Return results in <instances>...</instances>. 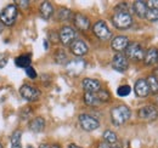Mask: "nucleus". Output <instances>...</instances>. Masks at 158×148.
<instances>
[{
	"instance_id": "1",
	"label": "nucleus",
	"mask_w": 158,
	"mask_h": 148,
	"mask_svg": "<svg viewBox=\"0 0 158 148\" xmlns=\"http://www.w3.org/2000/svg\"><path fill=\"white\" fill-rule=\"evenodd\" d=\"M131 117V111L128 106H118V107H114L112 111H111V118H112V123L114 125H123L125 124Z\"/></svg>"
},
{
	"instance_id": "2",
	"label": "nucleus",
	"mask_w": 158,
	"mask_h": 148,
	"mask_svg": "<svg viewBox=\"0 0 158 148\" xmlns=\"http://www.w3.org/2000/svg\"><path fill=\"white\" fill-rule=\"evenodd\" d=\"M112 22L118 29H128L133 24V17L128 10H116V14L112 17Z\"/></svg>"
},
{
	"instance_id": "3",
	"label": "nucleus",
	"mask_w": 158,
	"mask_h": 148,
	"mask_svg": "<svg viewBox=\"0 0 158 148\" xmlns=\"http://www.w3.org/2000/svg\"><path fill=\"white\" fill-rule=\"evenodd\" d=\"M17 17V6L15 4L7 5L0 12V22L5 26H12Z\"/></svg>"
},
{
	"instance_id": "4",
	"label": "nucleus",
	"mask_w": 158,
	"mask_h": 148,
	"mask_svg": "<svg viewBox=\"0 0 158 148\" xmlns=\"http://www.w3.org/2000/svg\"><path fill=\"white\" fill-rule=\"evenodd\" d=\"M145 50L138 43H131L125 49V57L134 61H142L145 58Z\"/></svg>"
},
{
	"instance_id": "5",
	"label": "nucleus",
	"mask_w": 158,
	"mask_h": 148,
	"mask_svg": "<svg viewBox=\"0 0 158 148\" xmlns=\"http://www.w3.org/2000/svg\"><path fill=\"white\" fill-rule=\"evenodd\" d=\"M79 123L80 126L85 131H94V130L99 129L100 123L99 120L89 114H80L79 115Z\"/></svg>"
},
{
	"instance_id": "6",
	"label": "nucleus",
	"mask_w": 158,
	"mask_h": 148,
	"mask_svg": "<svg viewBox=\"0 0 158 148\" xmlns=\"http://www.w3.org/2000/svg\"><path fill=\"white\" fill-rule=\"evenodd\" d=\"M93 31H94L95 35L101 40H108L112 37V33H111V31H110V28H108V26L106 24L105 21H98L94 24Z\"/></svg>"
},
{
	"instance_id": "7",
	"label": "nucleus",
	"mask_w": 158,
	"mask_h": 148,
	"mask_svg": "<svg viewBox=\"0 0 158 148\" xmlns=\"http://www.w3.org/2000/svg\"><path fill=\"white\" fill-rule=\"evenodd\" d=\"M76 38H77V33H76V31L72 27L66 26V27L61 28V31H60L59 33V39L63 45H66V46L71 45L76 40Z\"/></svg>"
},
{
	"instance_id": "8",
	"label": "nucleus",
	"mask_w": 158,
	"mask_h": 148,
	"mask_svg": "<svg viewBox=\"0 0 158 148\" xmlns=\"http://www.w3.org/2000/svg\"><path fill=\"white\" fill-rule=\"evenodd\" d=\"M21 96L27 101H37L40 96V91L32 85H22L20 88Z\"/></svg>"
},
{
	"instance_id": "9",
	"label": "nucleus",
	"mask_w": 158,
	"mask_h": 148,
	"mask_svg": "<svg viewBox=\"0 0 158 148\" xmlns=\"http://www.w3.org/2000/svg\"><path fill=\"white\" fill-rule=\"evenodd\" d=\"M138 113L139 118L145 121H153L158 117V111L155 106H145V107L140 108Z\"/></svg>"
},
{
	"instance_id": "10",
	"label": "nucleus",
	"mask_w": 158,
	"mask_h": 148,
	"mask_svg": "<svg viewBox=\"0 0 158 148\" xmlns=\"http://www.w3.org/2000/svg\"><path fill=\"white\" fill-rule=\"evenodd\" d=\"M112 67L117 72L123 73V72H125L129 68V61H128V58L124 55L117 54V55H114L113 60H112Z\"/></svg>"
},
{
	"instance_id": "11",
	"label": "nucleus",
	"mask_w": 158,
	"mask_h": 148,
	"mask_svg": "<svg viewBox=\"0 0 158 148\" xmlns=\"http://www.w3.org/2000/svg\"><path fill=\"white\" fill-rule=\"evenodd\" d=\"M81 85L86 92H98L99 90H101V83L96 79L85 78V79H83Z\"/></svg>"
},
{
	"instance_id": "12",
	"label": "nucleus",
	"mask_w": 158,
	"mask_h": 148,
	"mask_svg": "<svg viewBox=\"0 0 158 148\" xmlns=\"http://www.w3.org/2000/svg\"><path fill=\"white\" fill-rule=\"evenodd\" d=\"M88 45H86V43L85 41H83V40H74L72 44H71V51L73 52V55L78 56H84L86 55V52H88Z\"/></svg>"
},
{
	"instance_id": "13",
	"label": "nucleus",
	"mask_w": 158,
	"mask_h": 148,
	"mask_svg": "<svg viewBox=\"0 0 158 148\" xmlns=\"http://www.w3.org/2000/svg\"><path fill=\"white\" fill-rule=\"evenodd\" d=\"M134 90H135V93L138 95L139 97H147L151 93L146 79H139L138 81L135 83Z\"/></svg>"
},
{
	"instance_id": "14",
	"label": "nucleus",
	"mask_w": 158,
	"mask_h": 148,
	"mask_svg": "<svg viewBox=\"0 0 158 148\" xmlns=\"http://www.w3.org/2000/svg\"><path fill=\"white\" fill-rule=\"evenodd\" d=\"M74 24H76V27L78 29L83 31V32H85V31H88L90 28V21H89V18L86 16H84V15H80V14L74 16Z\"/></svg>"
},
{
	"instance_id": "15",
	"label": "nucleus",
	"mask_w": 158,
	"mask_h": 148,
	"mask_svg": "<svg viewBox=\"0 0 158 148\" xmlns=\"http://www.w3.org/2000/svg\"><path fill=\"white\" fill-rule=\"evenodd\" d=\"M145 64L146 66H152V64H156L158 62V49L156 47H151L147 50V52L145 54Z\"/></svg>"
},
{
	"instance_id": "16",
	"label": "nucleus",
	"mask_w": 158,
	"mask_h": 148,
	"mask_svg": "<svg viewBox=\"0 0 158 148\" xmlns=\"http://www.w3.org/2000/svg\"><path fill=\"white\" fill-rule=\"evenodd\" d=\"M129 45V40L127 37H116L112 40V49L116 51H123Z\"/></svg>"
},
{
	"instance_id": "17",
	"label": "nucleus",
	"mask_w": 158,
	"mask_h": 148,
	"mask_svg": "<svg viewBox=\"0 0 158 148\" xmlns=\"http://www.w3.org/2000/svg\"><path fill=\"white\" fill-rule=\"evenodd\" d=\"M134 12L136 14V16L140 17V18H145L146 17V14H147V5H146V1H141V0H138L134 2Z\"/></svg>"
},
{
	"instance_id": "18",
	"label": "nucleus",
	"mask_w": 158,
	"mask_h": 148,
	"mask_svg": "<svg viewBox=\"0 0 158 148\" xmlns=\"http://www.w3.org/2000/svg\"><path fill=\"white\" fill-rule=\"evenodd\" d=\"M40 15L44 19H50L54 15V6L49 1H44L40 5Z\"/></svg>"
},
{
	"instance_id": "19",
	"label": "nucleus",
	"mask_w": 158,
	"mask_h": 148,
	"mask_svg": "<svg viewBox=\"0 0 158 148\" xmlns=\"http://www.w3.org/2000/svg\"><path fill=\"white\" fill-rule=\"evenodd\" d=\"M45 129V120L41 117H37L29 123V130L33 132H41Z\"/></svg>"
},
{
	"instance_id": "20",
	"label": "nucleus",
	"mask_w": 158,
	"mask_h": 148,
	"mask_svg": "<svg viewBox=\"0 0 158 148\" xmlns=\"http://www.w3.org/2000/svg\"><path fill=\"white\" fill-rule=\"evenodd\" d=\"M84 68H85V62L84 61H80V60L73 61V62H71L68 64V71H69V73L73 74V75L79 74Z\"/></svg>"
},
{
	"instance_id": "21",
	"label": "nucleus",
	"mask_w": 158,
	"mask_h": 148,
	"mask_svg": "<svg viewBox=\"0 0 158 148\" xmlns=\"http://www.w3.org/2000/svg\"><path fill=\"white\" fill-rule=\"evenodd\" d=\"M15 63H16V66L17 67H20V68H27V67H29L31 66V63H32V57L29 54H26V55H20L19 57H16L15 58Z\"/></svg>"
},
{
	"instance_id": "22",
	"label": "nucleus",
	"mask_w": 158,
	"mask_h": 148,
	"mask_svg": "<svg viewBox=\"0 0 158 148\" xmlns=\"http://www.w3.org/2000/svg\"><path fill=\"white\" fill-rule=\"evenodd\" d=\"M84 102L88 106H93V107L101 105L96 92H85V95H84Z\"/></svg>"
},
{
	"instance_id": "23",
	"label": "nucleus",
	"mask_w": 158,
	"mask_h": 148,
	"mask_svg": "<svg viewBox=\"0 0 158 148\" xmlns=\"http://www.w3.org/2000/svg\"><path fill=\"white\" fill-rule=\"evenodd\" d=\"M146 80H147V84H148V88H150V92L153 93V95H157L158 93V79H157V76H155V75H150Z\"/></svg>"
},
{
	"instance_id": "24",
	"label": "nucleus",
	"mask_w": 158,
	"mask_h": 148,
	"mask_svg": "<svg viewBox=\"0 0 158 148\" xmlns=\"http://www.w3.org/2000/svg\"><path fill=\"white\" fill-rule=\"evenodd\" d=\"M21 137H22V132L20 130H16L11 136V148H22Z\"/></svg>"
},
{
	"instance_id": "25",
	"label": "nucleus",
	"mask_w": 158,
	"mask_h": 148,
	"mask_svg": "<svg viewBox=\"0 0 158 148\" xmlns=\"http://www.w3.org/2000/svg\"><path fill=\"white\" fill-rule=\"evenodd\" d=\"M103 140H105V142H107L110 145H116V142H117V135L112 130H106L103 132Z\"/></svg>"
},
{
	"instance_id": "26",
	"label": "nucleus",
	"mask_w": 158,
	"mask_h": 148,
	"mask_svg": "<svg viewBox=\"0 0 158 148\" xmlns=\"http://www.w3.org/2000/svg\"><path fill=\"white\" fill-rule=\"evenodd\" d=\"M73 14L71 10L68 9H60L59 14H57V19L59 21H68V19L72 18Z\"/></svg>"
},
{
	"instance_id": "27",
	"label": "nucleus",
	"mask_w": 158,
	"mask_h": 148,
	"mask_svg": "<svg viewBox=\"0 0 158 148\" xmlns=\"http://www.w3.org/2000/svg\"><path fill=\"white\" fill-rule=\"evenodd\" d=\"M55 61L59 64H66V62H67V55H66V52L63 50H61V49L57 50L56 54H55Z\"/></svg>"
},
{
	"instance_id": "28",
	"label": "nucleus",
	"mask_w": 158,
	"mask_h": 148,
	"mask_svg": "<svg viewBox=\"0 0 158 148\" xmlns=\"http://www.w3.org/2000/svg\"><path fill=\"white\" fill-rule=\"evenodd\" d=\"M145 18H147L148 21H151V22L158 21V9H148Z\"/></svg>"
},
{
	"instance_id": "29",
	"label": "nucleus",
	"mask_w": 158,
	"mask_h": 148,
	"mask_svg": "<svg viewBox=\"0 0 158 148\" xmlns=\"http://www.w3.org/2000/svg\"><path fill=\"white\" fill-rule=\"evenodd\" d=\"M96 95H98V97H99L101 103L110 101V97H111V96H110V92H108L107 90H99V91L96 92Z\"/></svg>"
},
{
	"instance_id": "30",
	"label": "nucleus",
	"mask_w": 158,
	"mask_h": 148,
	"mask_svg": "<svg viewBox=\"0 0 158 148\" xmlns=\"http://www.w3.org/2000/svg\"><path fill=\"white\" fill-rule=\"evenodd\" d=\"M130 91H131V89H130L129 85H122V86L118 88L117 93H118V96H120V97H125V96H128L130 93Z\"/></svg>"
},
{
	"instance_id": "31",
	"label": "nucleus",
	"mask_w": 158,
	"mask_h": 148,
	"mask_svg": "<svg viewBox=\"0 0 158 148\" xmlns=\"http://www.w3.org/2000/svg\"><path fill=\"white\" fill-rule=\"evenodd\" d=\"M26 74H27V76L31 78V79H35V78H37V72H35V69H34L32 66H29V67L26 68Z\"/></svg>"
},
{
	"instance_id": "32",
	"label": "nucleus",
	"mask_w": 158,
	"mask_h": 148,
	"mask_svg": "<svg viewBox=\"0 0 158 148\" xmlns=\"http://www.w3.org/2000/svg\"><path fill=\"white\" fill-rule=\"evenodd\" d=\"M146 5L148 9H158V0H150L146 1Z\"/></svg>"
},
{
	"instance_id": "33",
	"label": "nucleus",
	"mask_w": 158,
	"mask_h": 148,
	"mask_svg": "<svg viewBox=\"0 0 158 148\" xmlns=\"http://www.w3.org/2000/svg\"><path fill=\"white\" fill-rule=\"evenodd\" d=\"M7 64V56L0 54V68H4Z\"/></svg>"
},
{
	"instance_id": "34",
	"label": "nucleus",
	"mask_w": 158,
	"mask_h": 148,
	"mask_svg": "<svg viewBox=\"0 0 158 148\" xmlns=\"http://www.w3.org/2000/svg\"><path fill=\"white\" fill-rule=\"evenodd\" d=\"M111 146L112 145H110V143H107V142H100L99 146H98V148H111Z\"/></svg>"
},
{
	"instance_id": "35",
	"label": "nucleus",
	"mask_w": 158,
	"mask_h": 148,
	"mask_svg": "<svg viewBox=\"0 0 158 148\" xmlns=\"http://www.w3.org/2000/svg\"><path fill=\"white\" fill-rule=\"evenodd\" d=\"M17 4L21 5L22 7H27V6L29 5V1H27V0H26V1H22V0H20V1H17Z\"/></svg>"
},
{
	"instance_id": "36",
	"label": "nucleus",
	"mask_w": 158,
	"mask_h": 148,
	"mask_svg": "<svg viewBox=\"0 0 158 148\" xmlns=\"http://www.w3.org/2000/svg\"><path fill=\"white\" fill-rule=\"evenodd\" d=\"M39 148H50V147H49L48 145H45V143H41V145L39 146Z\"/></svg>"
},
{
	"instance_id": "37",
	"label": "nucleus",
	"mask_w": 158,
	"mask_h": 148,
	"mask_svg": "<svg viewBox=\"0 0 158 148\" xmlns=\"http://www.w3.org/2000/svg\"><path fill=\"white\" fill-rule=\"evenodd\" d=\"M111 148H122V147H119L118 145H112V146H111Z\"/></svg>"
},
{
	"instance_id": "38",
	"label": "nucleus",
	"mask_w": 158,
	"mask_h": 148,
	"mask_svg": "<svg viewBox=\"0 0 158 148\" xmlns=\"http://www.w3.org/2000/svg\"><path fill=\"white\" fill-rule=\"evenodd\" d=\"M44 45H45V49H48V47H49V45H48V41H46V40L44 41Z\"/></svg>"
},
{
	"instance_id": "39",
	"label": "nucleus",
	"mask_w": 158,
	"mask_h": 148,
	"mask_svg": "<svg viewBox=\"0 0 158 148\" xmlns=\"http://www.w3.org/2000/svg\"><path fill=\"white\" fill-rule=\"evenodd\" d=\"M69 148H80V147L76 146V145H71V146H69Z\"/></svg>"
},
{
	"instance_id": "40",
	"label": "nucleus",
	"mask_w": 158,
	"mask_h": 148,
	"mask_svg": "<svg viewBox=\"0 0 158 148\" xmlns=\"http://www.w3.org/2000/svg\"><path fill=\"white\" fill-rule=\"evenodd\" d=\"M50 148H61V147H60L59 145H54V146H51Z\"/></svg>"
},
{
	"instance_id": "41",
	"label": "nucleus",
	"mask_w": 158,
	"mask_h": 148,
	"mask_svg": "<svg viewBox=\"0 0 158 148\" xmlns=\"http://www.w3.org/2000/svg\"><path fill=\"white\" fill-rule=\"evenodd\" d=\"M0 148H4V147H2V146H1V145H0Z\"/></svg>"
},
{
	"instance_id": "42",
	"label": "nucleus",
	"mask_w": 158,
	"mask_h": 148,
	"mask_svg": "<svg viewBox=\"0 0 158 148\" xmlns=\"http://www.w3.org/2000/svg\"><path fill=\"white\" fill-rule=\"evenodd\" d=\"M157 103H158V97H157Z\"/></svg>"
}]
</instances>
